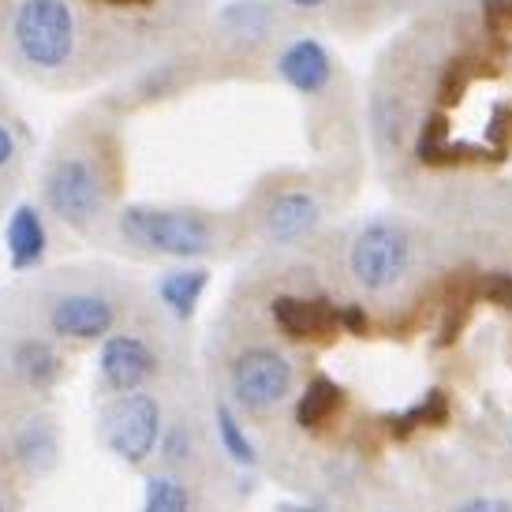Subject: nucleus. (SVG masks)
I'll use <instances>...</instances> for the list:
<instances>
[{"instance_id":"obj_6","label":"nucleus","mask_w":512,"mask_h":512,"mask_svg":"<svg viewBox=\"0 0 512 512\" xmlns=\"http://www.w3.org/2000/svg\"><path fill=\"white\" fill-rule=\"evenodd\" d=\"M228 378H232V397L247 412H270L281 400H288L296 370L273 348H247L243 356H236Z\"/></svg>"},{"instance_id":"obj_15","label":"nucleus","mask_w":512,"mask_h":512,"mask_svg":"<svg viewBox=\"0 0 512 512\" xmlns=\"http://www.w3.org/2000/svg\"><path fill=\"white\" fill-rule=\"evenodd\" d=\"M206 285H210V273L199 270V266H191V270H169L157 281V296H161V303L180 322H187V318H195V311H199V299L206 292Z\"/></svg>"},{"instance_id":"obj_9","label":"nucleus","mask_w":512,"mask_h":512,"mask_svg":"<svg viewBox=\"0 0 512 512\" xmlns=\"http://www.w3.org/2000/svg\"><path fill=\"white\" fill-rule=\"evenodd\" d=\"M273 322L292 341H329L341 329V311L329 299H273Z\"/></svg>"},{"instance_id":"obj_24","label":"nucleus","mask_w":512,"mask_h":512,"mask_svg":"<svg viewBox=\"0 0 512 512\" xmlns=\"http://www.w3.org/2000/svg\"><path fill=\"white\" fill-rule=\"evenodd\" d=\"M486 139H490V150H494L501 161L505 150H509V139H512V105H498V109H494L490 128H486Z\"/></svg>"},{"instance_id":"obj_3","label":"nucleus","mask_w":512,"mask_h":512,"mask_svg":"<svg viewBox=\"0 0 512 512\" xmlns=\"http://www.w3.org/2000/svg\"><path fill=\"white\" fill-rule=\"evenodd\" d=\"M45 202L64 225L90 228L105 210V184L98 165L83 154L57 157L45 176Z\"/></svg>"},{"instance_id":"obj_7","label":"nucleus","mask_w":512,"mask_h":512,"mask_svg":"<svg viewBox=\"0 0 512 512\" xmlns=\"http://www.w3.org/2000/svg\"><path fill=\"white\" fill-rule=\"evenodd\" d=\"M101 382L109 385L113 393H131V389H143L150 378L157 374V356L154 348L131 333H113L105 337L98 356Z\"/></svg>"},{"instance_id":"obj_29","label":"nucleus","mask_w":512,"mask_h":512,"mask_svg":"<svg viewBox=\"0 0 512 512\" xmlns=\"http://www.w3.org/2000/svg\"><path fill=\"white\" fill-rule=\"evenodd\" d=\"M281 512H326V509H318V505H281Z\"/></svg>"},{"instance_id":"obj_28","label":"nucleus","mask_w":512,"mask_h":512,"mask_svg":"<svg viewBox=\"0 0 512 512\" xmlns=\"http://www.w3.org/2000/svg\"><path fill=\"white\" fill-rule=\"evenodd\" d=\"M453 512H512L505 501H494V498H475V501H464L460 509Z\"/></svg>"},{"instance_id":"obj_23","label":"nucleus","mask_w":512,"mask_h":512,"mask_svg":"<svg viewBox=\"0 0 512 512\" xmlns=\"http://www.w3.org/2000/svg\"><path fill=\"white\" fill-rule=\"evenodd\" d=\"M483 299L486 303H498V307H512V273H479V303Z\"/></svg>"},{"instance_id":"obj_1","label":"nucleus","mask_w":512,"mask_h":512,"mask_svg":"<svg viewBox=\"0 0 512 512\" xmlns=\"http://www.w3.org/2000/svg\"><path fill=\"white\" fill-rule=\"evenodd\" d=\"M12 45L23 64L38 72H57L72 64L79 45L72 0H19L12 12Z\"/></svg>"},{"instance_id":"obj_4","label":"nucleus","mask_w":512,"mask_h":512,"mask_svg":"<svg viewBox=\"0 0 512 512\" xmlns=\"http://www.w3.org/2000/svg\"><path fill=\"white\" fill-rule=\"evenodd\" d=\"M352 277L367 292H385L404 281V273L412 266V240L404 225L397 221H370L352 243V255H348Z\"/></svg>"},{"instance_id":"obj_18","label":"nucleus","mask_w":512,"mask_h":512,"mask_svg":"<svg viewBox=\"0 0 512 512\" xmlns=\"http://www.w3.org/2000/svg\"><path fill=\"white\" fill-rule=\"evenodd\" d=\"M57 453V427L49 419H34V423L23 427V434H19V460H23V468L34 471V475H45L57 464Z\"/></svg>"},{"instance_id":"obj_31","label":"nucleus","mask_w":512,"mask_h":512,"mask_svg":"<svg viewBox=\"0 0 512 512\" xmlns=\"http://www.w3.org/2000/svg\"><path fill=\"white\" fill-rule=\"evenodd\" d=\"M0 512H4V505H0Z\"/></svg>"},{"instance_id":"obj_30","label":"nucleus","mask_w":512,"mask_h":512,"mask_svg":"<svg viewBox=\"0 0 512 512\" xmlns=\"http://www.w3.org/2000/svg\"><path fill=\"white\" fill-rule=\"evenodd\" d=\"M288 4H296V8H322L326 0H288Z\"/></svg>"},{"instance_id":"obj_5","label":"nucleus","mask_w":512,"mask_h":512,"mask_svg":"<svg viewBox=\"0 0 512 512\" xmlns=\"http://www.w3.org/2000/svg\"><path fill=\"white\" fill-rule=\"evenodd\" d=\"M101 438L120 460L143 464L161 441V404L143 389L120 393L101 415Z\"/></svg>"},{"instance_id":"obj_2","label":"nucleus","mask_w":512,"mask_h":512,"mask_svg":"<svg viewBox=\"0 0 512 512\" xmlns=\"http://www.w3.org/2000/svg\"><path fill=\"white\" fill-rule=\"evenodd\" d=\"M120 232L146 251L169 258H199L214 247L210 221L195 210H165V206H128L120 214Z\"/></svg>"},{"instance_id":"obj_26","label":"nucleus","mask_w":512,"mask_h":512,"mask_svg":"<svg viewBox=\"0 0 512 512\" xmlns=\"http://www.w3.org/2000/svg\"><path fill=\"white\" fill-rule=\"evenodd\" d=\"M341 329L344 333H352V337H367L370 333V318L363 314L359 303H348V307L341 311Z\"/></svg>"},{"instance_id":"obj_13","label":"nucleus","mask_w":512,"mask_h":512,"mask_svg":"<svg viewBox=\"0 0 512 512\" xmlns=\"http://www.w3.org/2000/svg\"><path fill=\"white\" fill-rule=\"evenodd\" d=\"M4 247L12 258V270H34L49 251V232H45L42 210L19 206L4 228Z\"/></svg>"},{"instance_id":"obj_14","label":"nucleus","mask_w":512,"mask_h":512,"mask_svg":"<svg viewBox=\"0 0 512 512\" xmlns=\"http://www.w3.org/2000/svg\"><path fill=\"white\" fill-rule=\"evenodd\" d=\"M475 303H479V273L471 270L456 273L453 281H449L445 299H441V322H438V337H434L438 348H449V344L460 341L464 326L471 322Z\"/></svg>"},{"instance_id":"obj_22","label":"nucleus","mask_w":512,"mask_h":512,"mask_svg":"<svg viewBox=\"0 0 512 512\" xmlns=\"http://www.w3.org/2000/svg\"><path fill=\"white\" fill-rule=\"evenodd\" d=\"M217 434H221V445H225V453L236 460V464H243V468H255L258 464V453L255 445H251V438L243 434V423L232 415V408H217Z\"/></svg>"},{"instance_id":"obj_10","label":"nucleus","mask_w":512,"mask_h":512,"mask_svg":"<svg viewBox=\"0 0 512 512\" xmlns=\"http://www.w3.org/2000/svg\"><path fill=\"white\" fill-rule=\"evenodd\" d=\"M415 157H419V165H430V169L468 165V161H498V154L486 150V146L453 143V139H449V116L441 113V109L423 120L419 139H415Z\"/></svg>"},{"instance_id":"obj_20","label":"nucleus","mask_w":512,"mask_h":512,"mask_svg":"<svg viewBox=\"0 0 512 512\" xmlns=\"http://www.w3.org/2000/svg\"><path fill=\"white\" fill-rule=\"evenodd\" d=\"M483 57H453L449 64H445V72H441L438 79V101L441 109H449V105H456V101L468 94V86L483 75Z\"/></svg>"},{"instance_id":"obj_25","label":"nucleus","mask_w":512,"mask_h":512,"mask_svg":"<svg viewBox=\"0 0 512 512\" xmlns=\"http://www.w3.org/2000/svg\"><path fill=\"white\" fill-rule=\"evenodd\" d=\"M483 23L486 34H494L498 42L512 34V0H483Z\"/></svg>"},{"instance_id":"obj_11","label":"nucleus","mask_w":512,"mask_h":512,"mask_svg":"<svg viewBox=\"0 0 512 512\" xmlns=\"http://www.w3.org/2000/svg\"><path fill=\"white\" fill-rule=\"evenodd\" d=\"M277 72L299 94H318L333 79V64H329V53L314 38H299V42H292L281 53Z\"/></svg>"},{"instance_id":"obj_17","label":"nucleus","mask_w":512,"mask_h":512,"mask_svg":"<svg viewBox=\"0 0 512 512\" xmlns=\"http://www.w3.org/2000/svg\"><path fill=\"white\" fill-rule=\"evenodd\" d=\"M344 404V389L333 378H326V374H318V378H311V385L303 389V397H299L296 404V423L307 430H318L322 423H329L333 415L341 412Z\"/></svg>"},{"instance_id":"obj_12","label":"nucleus","mask_w":512,"mask_h":512,"mask_svg":"<svg viewBox=\"0 0 512 512\" xmlns=\"http://www.w3.org/2000/svg\"><path fill=\"white\" fill-rule=\"evenodd\" d=\"M318 221H322V210H318L314 195H307V191H285L266 210V236L277 243H296L303 236H311Z\"/></svg>"},{"instance_id":"obj_27","label":"nucleus","mask_w":512,"mask_h":512,"mask_svg":"<svg viewBox=\"0 0 512 512\" xmlns=\"http://www.w3.org/2000/svg\"><path fill=\"white\" fill-rule=\"evenodd\" d=\"M15 157H19V146H15V135L12 128L0 120V172L8 169V165H15Z\"/></svg>"},{"instance_id":"obj_16","label":"nucleus","mask_w":512,"mask_h":512,"mask_svg":"<svg viewBox=\"0 0 512 512\" xmlns=\"http://www.w3.org/2000/svg\"><path fill=\"white\" fill-rule=\"evenodd\" d=\"M449 415H453L449 393H445V389H427L423 400H415L412 408H404V412H397V415H385V427H389V434L397 441H404V438H412L415 430L449 423Z\"/></svg>"},{"instance_id":"obj_19","label":"nucleus","mask_w":512,"mask_h":512,"mask_svg":"<svg viewBox=\"0 0 512 512\" xmlns=\"http://www.w3.org/2000/svg\"><path fill=\"white\" fill-rule=\"evenodd\" d=\"M15 367L34 389H49L60 378V356L42 341H23L15 348Z\"/></svg>"},{"instance_id":"obj_8","label":"nucleus","mask_w":512,"mask_h":512,"mask_svg":"<svg viewBox=\"0 0 512 512\" xmlns=\"http://www.w3.org/2000/svg\"><path fill=\"white\" fill-rule=\"evenodd\" d=\"M49 326L57 337H72V341H98L109 337L116 326V303L101 292H72L60 296L49 311Z\"/></svg>"},{"instance_id":"obj_21","label":"nucleus","mask_w":512,"mask_h":512,"mask_svg":"<svg viewBox=\"0 0 512 512\" xmlns=\"http://www.w3.org/2000/svg\"><path fill=\"white\" fill-rule=\"evenodd\" d=\"M143 512H191V494L180 479L172 475H157L146 483Z\"/></svg>"}]
</instances>
